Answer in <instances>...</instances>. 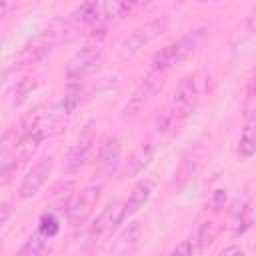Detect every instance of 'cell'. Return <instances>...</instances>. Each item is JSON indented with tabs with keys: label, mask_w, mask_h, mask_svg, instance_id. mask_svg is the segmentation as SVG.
<instances>
[{
	"label": "cell",
	"mask_w": 256,
	"mask_h": 256,
	"mask_svg": "<svg viewBox=\"0 0 256 256\" xmlns=\"http://www.w3.org/2000/svg\"><path fill=\"white\" fill-rule=\"evenodd\" d=\"M202 36H204V30H202V28H200V30H192V32L184 34L182 38L170 42V44L164 46L162 50H158V52L152 56V62H150L152 72H166L168 68H172V66L180 64V62H184L188 56L194 54V50H196V46L200 44Z\"/></svg>",
	"instance_id": "obj_1"
},
{
	"label": "cell",
	"mask_w": 256,
	"mask_h": 256,
	"mask_svg": "<svg viewBox=\"0 0 256 256\" xmlns=\"http://www.w3.org/2000/svg\"><path fill=\"white\" fill-rule=\"evenodd\" d=\"M126 218L124 204L122 202H110L102 208V212L96 216V220L90 224L88 240L90 246H100L108 240H112V234L120 228L122 220Z\"/></svg>",
	"instance_id": "obj_2"
},
{
	"label": "cell",
	"mask_w": 256,
	"mask_h": 256,
	"mask_svg": "<svg viewBox=\"0 0 256 256\" xmlns=\"http://www.w3.org/2000/svg\"><path fill=\"white\" fill-rule=\"evenodd\" d=\"M94 142H96V124L90 120L78 132L74 142L68 146L66 156H64V170L66 172H78L90 160V154L94 150Z\"/></svg>",
	"instance_id": "obj_3"
},
{
	"label": "cell",
	"mask_w": 256,
	"mask_h": 256,
	"mask_svg": "<svg viewBox=\"0 0 256 256\" xmlns=\"http://www.w3.org/2000/svg\"><path fill=\"white\" fill-rule=\"evenodd\" d=\"M164 24H166L164 18H156V20H150V22L134 28L122 40V44H120V50H118L120 52V58L122 60H132L134 56H138L144 46H148L154 38L160 36V32L164 30Z\"/></svg>",
	"instance_id": "obj_4"
},
{
	"label": "cell",
	"mask_w": 256,
	"mask_h": 256,
	"mask_svg": "<svg viewBox=\"0 0 256 256\" xmlns=\"http://www.w3.org/2000/svg\"><path fill=\"white\" fill-rule=\"evenodd\" d=\"M102 52H104V50H102V44H100V42H88V44H84V46L68 60L66 70H64L66 78H68L70 82H78V80L86 78V76H88L90 72H94L96 66L100 64Z\"/></svg>",
	"instance_id": "obj_5"
},
{
	"label": "cell",
	"mask_w": 256,
	"mask_h": 256,
	"mask_svg": "<svg viewBox=\"0 0 256 256\" xmlns=\"http://www.w3.org/2000/svg\"><path fill=\"white\" fill-rule=\"evenodd\" d=\"M162 74H164V72H152L150 76H146V78L138 84V88L132 92V96H130V98L126 100V104L122 106V112H120L122 118H132V116H136V114L162 90V86H164Z\"/></svg>",
	"instance_id": "obj_6"
},
{
	"label": "cell",
	"mask_w": 256,
	"mask_h": 256,
	"mask_svg": "<svg viewBox=\"0 0 256 256\" xmlns=\"http://www.w3.org/2000/svg\"><path fill=\"white\" fill-rule=\"evenodd\" d=\"M100 190H102L100 184H90L70 200V204L66 208V218L72 226H82L92 216V212L100 200Z\"/></svg>",
	"instance_id": "obj_7"
},
{
	"label": "cell",
	"mask_w": 256,
	"mask_h": 256,
	"mask_svg": "<svg viewBox=\"0 0 256 256\" xmlns=\"http://www.w3.org/2000/svg\"><path fill=\"white\" fill-rule=\"evenodd\" d=\"M52 168H54V158H52V156L40 158V160L26 172V176L22 178V184H20V188H18V198H20V200L34 198V196L42 190V186L46 184V180H48Z\"/></svg>",
	"instance_id": "obj_8"
},
{
	"label": "cell",
	"mask_w": 256,
	"mask_h": 256,
	"mask_svg": "<svg viewBox=\"0 0 256 256\" xmlns=\"http://www.w3.org/2000/svg\"><path fill=\"white\" fill-rule=\"evenodd\" d=\"M120 154H122V146H120V138L118 136H106L96 152V174L102 178H108L116 172V168L120 166Z\"/></svg>",
	"instance_id": "obj_9"
},
{
	"label": "cell",
	"mask_w": 256,
	"mask_h": 256,
	"mask_svg": "<svg viewBox=\"0 0 256 256\" xmlns=\"http://www.w3.org/2000/svg\"><path fill=\"white\" fill-rule=\"evenodd\" d=\"M198 92H200L198 78L196 76H186L176 86V90L172 94V100H170V106L174 110H180V112H186L188 114L190 108H192V104H194V100L198 98Z\"/></svg>",
	"instance_id": "obj_10"
},
{
	"label": "cell",
	"mask_w": 256,
	"mask_h": 256,
	"mask_svg": "<svg viewBox=\"0 0 256 256\" xmlns=\"http://www.w3.org/2000/svg\"><path fill=\"white\" fill-rule=\"evenodd\" d=\"M140 234H142L140 224H138L136 220L128 222V224L118 232V236L112 240L108 252H110V254H118V256L134 252L136 246H138V242H140Z\"/></svg>",
	"instance_id": "obj_11"
},
{
	"label": "cell",
	"mask_w": 256,
	"mask_h": 256,
	"mask_svg": "<svg viewBox=\"0 0 256 256\" xmlns=\"http://www.w3.org/2000/svg\"><path fill=\"white\" fill-rule=\"evenodd\" d=\"M200 158H202V146H194L182 156V160H180V164H178V168L174 172V178H172V186L176 190L182 188L194 176V172H196V168L200 164Z\"/></svg>",
	"instance_id": "obj_12"
},
{
	"label": "cell",
	"mask_w": 256,
	"mask_h": 256,
	"mask_svg": "<svg viewBox=\"0 0 256 256\" xmlns=\"http://www.w3.org/2000/svg\"><path fill=\"white\" fill-rule=\"evenodd\" d=\"M156 150H158V142L152 136H148L140 144V148L132 154V158L128 160V164H126V176H138L150 164V160L154 158Z\"/></svg>",
	"instance_id": "obj_13"
},
{
	"label": "cell",
	"mask_w": 256,
	"mask_h": 256,
	"mask_svg": "<svg viewBox=\"0 0 256 256\" xmlns=\"http://www.w3.org/2000/svg\"><path fill=\"white\" fill-rule=\"evenodd\" d=\"M152 192H154V182L152 180L144 178V180L136 182L134 188H132V192H130V196H128V200L124 202L126 216H134L140 208H144V204L150 200Z\"/></svg>",
	"instance_id": "obj_14"
},
{
	"label": "cell",
	"mask_w": 256,
	"mask_h": 256,
	"mask_svg": "<svg viewBox=\"0 0 256 256\" xmlns=\"http://www.w3.org/2000/svg\"><path fill=\"white\" fill-rule=\"evenodd\" d=\"M216 236H218V228H216L214 220L202 218V220L196 222V226H194V230H192V234H190L188 240L196 246L198 252H204V250L216 240Z\"/></svg>",
	"instance_id": "obj_15"
},
{
	"label": "cell",
	"mask_w": 256,
	"mask_h": 256,
	"mask_svg": "<svg viewBox=\"0 0 256 256\" xmlns=\"http://www.w3.org/2000/svg\"><path fill=\"white\" fill-rule=\"evenodd\" d=\"M254 222V212H252V198L248 196L240 206H234L232 210V232L234 234H244L246 230L252 228Z\"/></svg>",
	"instance_id": "obj_16"
},
{
	"label": "cell",
	"mask_w": 256,
	"mask_h": 256,
	"mask_svg": "<svg viewBox=\"0 0 256 256\" xmlns=\"http://www.w3.org/2000/svg\"><path fill=\"white\" fill-rule=\"evenodd\" d=\"M80 102H82V86L76 84V82H70L68 88L62 94V100L58 104V110H60L62 116H70V114L76 112V108L80 106Z\"/></svg>",
	"instance_id": "obj_17"
},
{
	"label": "cell",
	"mask_w": 256,
	"mask_h": 256,
	"mask_svg": "<svg viewBox=\"0 0 256 256\" xmlns=\"http://www.w3.org/2000/svg\"><path fill=\"white\" fill-rule=\"evenodd\" d=\"M256 152V132H254V120L248 118L246 126L242 128V134H240V140H238V154L248 160L252 158Z\"/></svg>",
	"instance_id": "obj_18"
},
{
	"label": "cell",
	"mask_w": 256,
	"mask_h": 256,
	"mask_svg": "<svg viewBox=\"0 0 256 256\" xmlns=\"http://www.w3.org/2000/svg\"><path fill=\"white\" fill-rule=\"evenodd\" d=\"M48 238H44L38 230L32 234V236H28V240L20 246V250H18V254H26V256H40V254H44V252H48V242H46Z\"/></svg>",
	"instance_id": "obj_19"
},
{
	"label": "cell",
	"mask_w": 256,
	"mask_h": 256,
	"mask_svg": "<svg viewBox=\"0 0 256 256\" xmlns=\"http://www.w3.org/2000/svg\"><path fill=\"white\" fill-rule=\"evenodd\" d=\"M60 230V224H58V218L54 214H44L40 218V224H38V232L44 236V238H52L56 236Z\"/></svg>",
	"instance_id": "obj_20"
},
{
	"label": "cell",
	"mask_w": 256,
	"mask_h": 256,
	"mask_svg": "<svg viewBox=\"0 0 256 256\" xmlns=\"http://www.w3.org/2000/svg\"><path fill=\"white\" fill-rule=\"evenodd\" d=\"M18 166H20V162H18L14 156H12V158H4V160H0V184L8 182L10 176L18 170Z\"/></svg>",
	"instance_id": "obj_21"
},
{
	"label": "cell",
	"mask_w": 256,
	"mask_h": 256,
	"mask_svg": "<svg viewBox=\"0 0 256 256\" xmlns=\"http://www.w3.org/2000/svg\"><path fill=\"white\" fill-rule=\"evenodd\" d=\"M198 250H196V246L190 242V240H184L182 244H178L174 250H172V254H186V256H192V254H196Z\"/></svg>",
	"instance_id": "obj_22"
},
{
	"label": "cell",
	"mask_w": 256,
	"mask_h": 256,
	"mask_svg": "<svg viewBox=\"0 0 256 256\" xmlns=\"http://www.w3.org/2000/svg\"><path fill=\"white\" fill-rule=\"evenodd\" d=\"M224 200H226V192L224 190H216L214 196H212V202H210L212 210H220L224 206Z\"/></svg>",
	"instance_id": "obj_23"
},
{
	"label": "cell",
	"mask_w": 256,
	"mask_h": 256,
	"mask_svg": "<svg viewBox=\"0 0 256 256\" xmlns=\"http://www.w3.org/2000/svg\"><path fill=\"white\" fill-rule=\"evenodd\" d=\"M10 216H12V206H10L8 202H2V204H0V228L8 222Z\"/></svg>",
	"instance_id": "obj_24"
},
{
	"label": "cell",
	"mask_w": 256,
	"mask_h": 256,
	"mask_svg": "<svg viewBox=\"0 0 256 256\" xmlns=\"http://www.w3.org/2000/svg\"><path fill=\"white\" fill-rule=\"evenodd\" d=\"M18 4V0H0V16L6 14L10 8H14Z\"/></svg>",
	"instance_id": "obj_25"
},
{
	"label": "cell",
	"mask_w": 256,
	"mask_h": 256,
	"mask_svg": "<svg viewBox=\"0 0 256 256\" xmlns=\"http://www.w3.org/2000/svg\"><path fill=\"white\" fill-rule=\"evenodd\" d=\"M126 2H128L132 8H140V6H146L150 0H126Z\"/></svg>",
	"instance_id": "obj_26"
},
{
	"label": "cell",
	"mask_w": 256,
	"mask_h": 256,
	"mask_svg": "<svg viewBox=\"0 0 256 256\" xmlns=\"http://www.w3.org/2000/svg\"><path fill=\"white\" fill-rule=\"evenodd\" d=\"M230 252H240V254H242V250L236 248V246H234V248H224V250H222V254H230Z\"/></svg>",
	"instance_id": "obj_27"
},
{
	"label": "cell",
	"mask_w": 256,
	"mask_h": 256,
	"mask_svg": "<svg viewBox=\"0 0 256 256\" xmlns=\"http://www.w3.org/2000/svg\"><path fill=\"white\" fill-rule=\"evenodd\" d=\"M200 2H208V0H200Z\"/></svg>",
	"instance_id": "obj_28"
}]
</instances>
